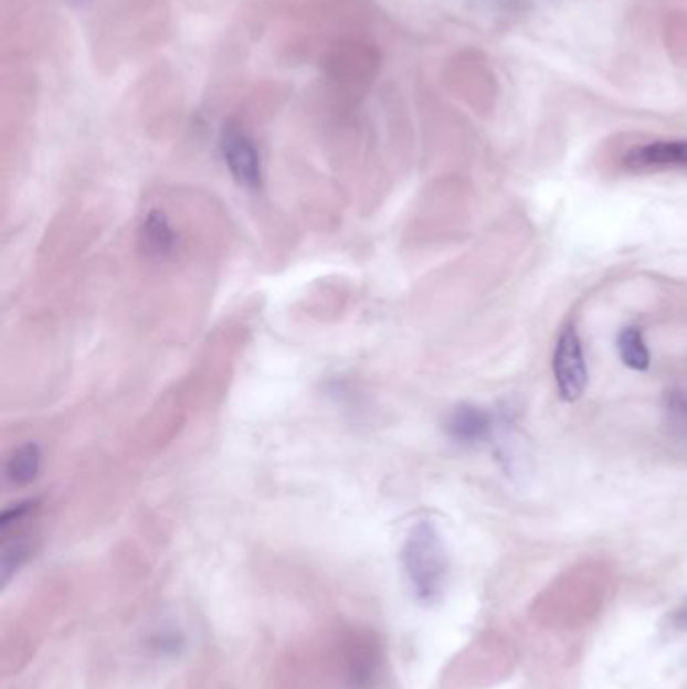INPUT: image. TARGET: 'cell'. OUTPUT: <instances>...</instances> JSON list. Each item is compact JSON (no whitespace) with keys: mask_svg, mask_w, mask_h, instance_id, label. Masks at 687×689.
Wrapping results in <instances>:
<instances>
[{"mask_svg":"<svg viewBox=\"0 0 687 689\" xmlns=\"http://www.w3.org/2000/svg\"><path fill=\"white\" fill-rule=\"evenodd\" d=\"M141 246L151 256H166L176 246V232L168 216L160 210H151L141 226Z\"/></svg>","mask_w":687,"mask_h":689,"instance_id":"8","label":"cell"},{"mask_svg":"<svg viewBox=\"0 0 687 689\" xmlns=\"http://www.w3.org/2000/svg\"><path fill=\"white\" fill-rule=\"evenodd\" d=\"M401 563L413 595L422 605H435L444 597L447 583V551L440 530L430 520L413 524L408 532Z\"/></svg>","mask_w":687,"mask_h":689,"instance_id":"1","label":"cell"},{"mask_svg":"<svg viewBox=\"0 0 687 689\" xmlns=\"http://www.w3.org/2000/svg\"><path fill=\"white\" fill-rule=\"evenodd\" d=\"M36 512V502H21L14 505L0 518V532H2V552H0V574L2 583L7 585L12 574L19 573L31 552H33V539H31V522Z\"/></svg>","mask_w":687,"mask_h":689,"instance_id":"3","label":"cell"},{"mask_svg":"<svg viewBox=\"0 0 687 689\" xmlns=\"http://www.w3.org/2000/svg\"><path fill=\"white\" fill-rule=\"evenodd\" d=\"M381 55L378 46L363 39L344 36L332 41L323 55V73L329 87L344 95L366 92L378 77Z\"/></svg>","mask_w":687,"mask_h":689,"instance_id":"2","label":"cell"},{"mask_svg":"<svg viewBox=\"0 0 687 689\" xmlns=\"http://www.w3.org/2000/svg\"><path fill=\"white\" fill-rule=\"evenodd\" d=\"M493 415L480 405L464 403L447 417V436L464 446H476L493 434Z\"/></svg>","mask_w":687,"mask_h":689,"instance_id":"7","label":"cell"},{"mask_svg":"<svg viewBox=\"0 0 687 689\" xmlns=\"http://www.w3.org/2000/svg\"><path fill=\"white\" fill-rule=\"evenodd\" d=\"M669 627L677 633H687V598H684L669 615Z\"/></svg>","mask_w":687,"mask_h":689,"instance_id":"11","label":"cell"},{"mask_svg":"<svg viewBox=\"0 0 687 689\" xmlns=\"http://www.w3.org/2000/svg\"><path fill=\"white\" fill-rule=\"evenodd\" d=\"M222 156L229 166L232 178L244 188H258L263 182V163L261 153L254 146L253 138L239 126L224 127L220 139Z\"/></svg>","mask_w":687,"mask_h":689,"instance_id":"5","label":"cell"},{"mask_svg":"<svg viewBox=\"0 0 687 689\" xmlns=\"http://www.w3.org/2000/svg\"><path fill=\"white\" fill-rule=\"evenodd\" d=\"M552 375L562 402L574 403L583 398L589 371L584 363L583 343L574 327H564L552 356Z\"/></svg>","mask_w":687,"mask_h":689,"instance_id":"4","label":"cell"},{"mask_svg":"<svg viewBox=\"0 0 687 689\" xmlns=\"http://www.w3.org/2000/svg\"><path fill=\"white\" fill-rule=\"evenodd\" d=\"M617 353L623 365L633 371H645L652 365V356H649V349L645 344L640 327H623L619 331Z\"/></svg>","mask_w":687,"mask_h":689,"instance_id":"10","label":"cell"},{"mask_svg":"<svg viewBox=\"0 0 687 689\" xmlns=\"http://www.w3.org/2000/svg\"><path fill=\"white\" fill-rule=\"evenodd\" d=\"M43 466V454L36 444H24L12 452L7 459V480L17 486H27L33 483Z\"/></svg>","mask_w":687,"mask_h":689,"instance_id":"9","label":"cell"},{"mask_svg":"<svg viewBox=\"0 0 687 689\" xmlns=\"http://www.w3.org/2000/svg\"><path fill=\"white\" fill-rule=\"evenodd\" d=\"M623 166L631 172L687 168V139H657L635 146L623 156Z\"/></svg>","mask_w":687,"mask_h":689,"instance_id":"6","label":"cell"}]
</instances>
